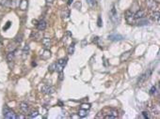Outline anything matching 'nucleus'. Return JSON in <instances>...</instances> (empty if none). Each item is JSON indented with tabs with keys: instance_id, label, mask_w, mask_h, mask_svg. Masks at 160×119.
<instances>
[{
	"instance_id": "nucleus-34",
	"label": "nucleus",
	"mask_w": 160,
	"mask_h": 119,
	"mask_svg": "<svg viewBox=\"0 0 160 119\" xmlns=\"http://www.w3.org/2000/svg\"><path fill=\"white\" fill-rule=\"evenodd\" d=\"M104 118L105 119H114V118H117V117L114 116H111V114H106V116H104Z\"/></svg>"
},
{
	"instance_id": "nucleus-14",
	"label": "nucleus",
	"mask_w": 160,
	"mask_h": 119,
	"mask_svg": "<svg viewBox=\"0 0 160 119\" xmlns=\"http://www.w3.org/2000/svg\"><path fill=\"white\" fill-rule=\"evenodd\" d=\"M131 52H132V51H128V52H123V54L121 56V61H122V62H123V61H126V60L128 59L129 57H130Z\"/></svg>"
},
{
	"instance_id": "nucleus-13",
	"label": "nucleus",
	"mask_w": 160,
	"mask_h": 119,
	"mask_svg": "<svg viewBox=\"0 0 160 119\" xmlns=\"http://www.w3.org/2000/svg\"><path fill=\"white\" fill-rule=\"evenodd\" d=\"M19 7H20V10H26L27 7H28V1L27 0H22L20 4H19Z\"/></svg>"
},
{
	"instance_id": "nucleus-19",
	"label": "nucleus",
	"mask_w": 160,
	"mask_h": 119,
	"mask_svg": "<svg viewBox=\"0 0 160 119\" xmlns=\"http://www.w3.org/2000/svg\"><path fill=\"white\" fill-rule=\"evenodd\" d=\"M11 5V0H1V6L5 8H9Z\"/></svg>"
},
{
	"instance_id": "nucleus-17",
	"label": "nucleus",
	"mask_w": 160,
	"mask_h": 119,
	"mask_svg": "<svg viewBox=\"0 0 160 119\" xmlns=\"http://www.w3.org/2000/svg\"><path fill=\"white\" fill-rule=\"evenodd\" d=\"M41 58H43V59H47V58H49V57L51 56V52H50L49 50L46 49V50L43 51V52L41 54Z\"/></svg>"
},
{
	"instance_id": "nucleus-22",
	"label": "nucleus",
	"mask_w": 160,
	"mask_h": 119,
	"mask_svg": "<svg viewBox=\"0 0 160 119\" xmlns=\"http://www.w3.org/2000/svg\"><path fill=\"white\" fill-rule=\"evenodd\" d=\"M74 52H75V43L70 45V47L68 49V54H73Z\"/></svg>"
},
{
	"instance_id": "nucleus-29",
	"label": "nucleus",
	"mask_w": 160,
	"mask_h": 119,
	"mask_svg": "<svg viewBox=\"0 0 160 119\" xmlns=\"http://www.w3.org/2000/svg\"><path fill=\"white\" fill-rule=\"evenodd\" d=\"M150 95H151V96H153V95H154V94L156 93V86H153V87H152V88H151V89H150Z\"/></svg>"
},
{
	"instance_id": "nucleus-16",
	"label": "nucleus",
	"mask_w": 160,
	"mask_h": 119,
	"mask_svg": "<svg viewBox=\"0 0 160 119\" xmlns=\"http://www.w3.org/2000/svg\"><path fill=\"white\" fill-rule=\"evenodd\" d=\"M29 51H30V48H29V45L26 44L24 49H23V56H24V58H26V56L29 54Z\"/></svg>"
},
{
	"instance_id": "nucleus-15",
	"label": "nucleus",
	"mask_w": 160,
	"mask_h": 119,
	"mask_svg": "<svg viewBox=\"0 0 160 119\" xmlns=\"http://www.w3.org/2000/svg\"><path fill=\"white\" fill-rule=\"evenodd\" d=\"M110 15H111V20L113 22H116V20H117V11L115 10V7L114 6H112V8H111V11H110Z\"/></svg>"
},
{
	"instance_id": "nucleus-23",
	"label": "nucleus",
	"mask_w": 160,
	"mask_h": 119,
	"mask_svg": "<svg viewBox=\"0 0 160 119\" xmlns=\"http://www.w3.org/2000/svg\"><path fill=\"white\" fill-rule=\"evenodd\" d=\"M87 110H83V109H80V111L78 112V116L80 117H85L87 116Z\"/></svg>"
},
{
	"instance_id": "nucleus-27",
	"label": "nucleus",
	"mask_w": 160,
	"mask_h": 119,
	"mask_svg": "<svg viewBox=\"0 0 160 119\" xmlns=\"http://www.w3.org/2000/svg\"><path fill=\"white\" fill-rule=\"evenodd\" d=\"M23 40V35L22 34H20V35H17L16 38H15V41L17 42V43H21Z\"/></svg>"
},
{
	"instance_id": "nucleus-2",
	"label": "nucleus",
	"mask_w": 160,
	"mask_h": 119,
	"mask_svg": "<svg viewBox=\"0 0 160 119\" xmlns=\"http://www.w3.org/2000/svg\"><path fill=\"white\" fill-rule=\"evenodd\" d=\"M4 117L7 119H16L17 116L14 112H12L8 107H5V109H4Z\"/></svg>"
},
{
	"instance_id": "nucleus-18",
	"label": "nucleus",
	"mask_w": 160,
	"mask_h": 119,
	"mask_svg": "<svg viewBox=\"0 0 160 119\" xmlns=\"http://www.w3.org/2000/svg\"><path fill=\"white\" fill-rule=\"evenodd\" d=\"M159 10H157L156 11H154L153 12V20L155 21V22H157V24H159Z\"/></svg>"
},
{
	"instance_id": "nucleus-38",
	"label": "nucleus",
	"mask_w": 160,
	"mask_h": 119,
	"mask_svg": "<svg viewBox=\"0 0 160 119\" xmlns=\"http://www.w3.org/2000/svg\"><path fill=\"white\" fill-rule=\"evenodd\" d=\"M73 3V0H68V5H71Z\"/></svg>"
},
{
	"instance_id": "nucleus-12",
	"label": "nucleus",
	"mask_w": 160,
	"mask_h": 119,
	"mask_svg": "<svg viewBox=\"0 0 160 119\" xmlns=\"http://www.w3.org/2000/svg\"><path fill=\"white\" fill-rule=\"evenodd\" d=\"M138 26H147L148 24H149V21H148V19L146 18V17H143V18H140V19H138Z\"/></svg>"
},
{
	"instance_id": "nucleus-35",
	"label": "nucleus",
	"mask_w": 160,
	"mask_h": 119,
	"mask_svg": "<svg viewBox=\"0 0 160 119\" xmlns=\"http://www.w3.org/2000/svg\"><path fill=\"white\" fill-rule=\"evenodd\" d=\"M33 36H35V38H36V40H39V38H41V35L38 33V32H34Z\"/></svg>"
},
{
	"instance_id": "nucleus-26",
	"label": "nucleus",
	"mask_w": 160,
	"mask_h": 119,
	"mask_svg": "<svg viewBox=\"0 0 160 119\" xmlns=\"http://www.w3.org/2000/svg\"><path fill=\"white\" fill-rule=\"evenodd\" d=\"M80 108L83 109V110H89L90 109V104L89 103H84V104H82L81 106H80Z\"/></svg>"
},
{
	"instance_id": "nucleus-21",
	"label": "nucleus",
	"mask_w": 160,
	"mask_h": 119,
	"mask_svg": "<svg viewBox=\"0 0 160 119\" xmlns=\"http://www.w3.org/2000/svg\"><path fill=\"white\" fill-rule=\"evenodd\" d=\"M13 58H14V52L13 51H11V52H10L9 54H7V59L8 61H12L13 60Z\"/></svg>"
},
{
	"instance_id": "nucleus-5",
	"label": "nucleus",
	"mask_w": 160,
	"mask_h": 119,
	"mask_svg": "<svg viewBox=\"0 0 160 119\" xmlns=\"http://www.w3.org/2000/svg\"><path fill=\"white\" fill-rule=\"evenodd\" d=\"M124 38L122 36V35H119V34H112V35H109L108 36V40L113 41H119V40H123Z\"/></svg>"
},
{
	"instance_id": "nucleus-37",
	"label": "nucleus",
	"mask_w": 160,
	"mask_h": 119,
	"mask_svg": "<svg viewBox=\"0 0 160 119\" xmlns=\"http://www.w3.org/2000/svg\"><path fill=\"white\" fill-rule=\"evenodd\" d=\"M32 24H35V26H37V24H38V21H36V20H33V21H32Z\"/></svg>"
},
{
	"instance_id": "nucleus-31",
	"label": "nucleus",
	"mask_w": 160,
	"mask_h": 119,
	"mask_svg": "<svg viewBox=\"0 0 160 119\" xmlns=\"http://www.w3.org/2000/svg\"><path fill=\"white\" fill-rule=\"evenodd\" d=\"M54 70H56V63H53L50 67H49V71L53 72Z\"/></svg>"
},
{
	"instance_id": "nucleus-24",
	"label": "nucleus",
	"mask_w": 160,
	"mask_h": 119,
	"mask_svg": "<svg viewBox=\"0 0 160 119\" xmlns=\"http://www.w3.org/2000/svg\"><path fill=\"white\" fill-rule=\"evenodd\" d=\"M87 2H88L90 8L96 7V0H87Z\"/></svg>"
},
{
	"instance_id": "nucleus-8",
	"label": "nucleus",
	"mask_w": 160,
	"mask_h": 119,
	"mask_svg": "<svg viewBox=\"0 0 160 119\" xmlns=\"http://www.w3.org/2000/svg\"><path fill=\"white\" fill-rule=\"evenodd\" d=\"M143 17H145V11L142 10H138L137 12H135V13H134L135 20H138V19L143 18Z\"/></svg>"
},
{
	"instance_id": "nucleus-36",
	"label": "nucleus",
	"mask_w": 160,
	"mask_h": 119,
	"mask_svg": "<svg viewBox=\"0 0 160 119\" xmlns=\"http://www.w3.org/2000/svg\"><path fill=\"white\" fill-rule=\"evenodd\" d=\"M11 26V22H7V24H6V26H5L3 27V29H4V30L9 29V27H10Z\"/></svg>"
},
{
	"instance_id": "nucleus-33",
	"label": "nucleus",
	"mask_w": 160,
	"mask_h": 119,
	"mask_svg": "<svg viewBox=\"0 0 160 119\" xmlns=\"http://www.w3.org/2000/svg\"><path fill=\"white\" fill-rule=\"evenodd\" d=\"M80 8H81V2H76V3L75 4V8H76V10H80Z\"/></svg>"
},
{
	"instance_id": "nucleus-6",
	"label": "nucleus",
	"mask_w": 160,
	"mask_h": 119,
	"mask_svg": "<svg viewBox=\"0 0 160 119\" xmlns=\"http://www.w3.org/2000/svg\"><path fill=\"white\" fill-rule=\"evenodd\" d=\"M20 110L22 111L24 114H29L30 110H29V106H28V104L27 103H26V102H21L20 103Z\"/></svg>"
},
{
	"instance_id": "nucleus-11",
	"label": "nucleus",
	"mask_w": 160,
	"mask_h": 119,
	"mask_svg": "<svg viewBox=\"0 0 160 119\" xmlns=\"http://www.w3.org/2000/svg\"><path fill=\"white\" fill-rule=\"evenodd\" d=\"M41 42H42L43 46L45 47V49H49L51 47V40L49 38H43Z\"/></svg>"
},
{
	"instance_id": "nucleus-30",
	"label": "nucleus",
	"mask_w": 160,
	"mask_h": 119,
	"mask_svg": "<svg viewBox=\"0 0 160 119\" xmlns=\"http://www.w3.org/2000/svg\"><path fill=\"white\" fill-rule=\"evenodd\" d=\"M142 116H143V117H144V118H150V114H149V112H147V111H143V112H142Z\"/></svg>"
},
{
	"instance_id": "nucleus-28",
	"label": "nucleus",
	"mask_w": 160,
	"mask_h": 119,
	"mask_svg": "<svg viewBox=\"0 0 160 119\" xmlns=\"http://www.w3.org/2000/svg\"><path fill=\"white\" fill-rule=\"evenodd\" d=\"M38 114H39V112L37 110H35L33 112H31V114H29V117L30 118H34V117H37Z\"/></svg>"
},
{
	"instance_id": "nucleus-20",
	"label": "nucleus",
	"mask_w": 160,
	"mask_h": 119,
	"mask_svg": "<svg viewBox=\"0 0 160 119\" xmlns=\"http://www.w3.org/2000/svg\"><path fill=\"white\" fill-rule=\"evenodd\" d=\"M69 16H70V10H68L67 8H65L63 10H62V17L66 19V18H68Z\"/></svg>"
},
{
	"instance_id": "nucleus-9",
	"label": "nucleus",
	"mask_w": 160,
	"mask_h": 119,
	"mask_svg": "<svg viewBox=\"0 0 160 119\" xmlns=\"http://www.w3.org/2000/svg\"><path fill=\"white\" fill-rule=\"evenodd\" d=\"M46 26H47V24H46V22L43 21V20H41V21H39V22H38V24H37L38 30L42 31V30H44L45 28H46Z\"/></svg>"
},
{
	"instance_id": "nucleus-7",
	"label": "nucleus",
	"mask_w": 160,
	"mask_h": 119,
	"mask_svg": "<svg viewBox=\"0 0 160 119\" xmlns=\"http://www.w3.org/2000/svg\"><path fill=\"white\" fill-rule=\"evenodd\" d=\"M126 21L130 24H132L133 22H134V20H135V18H134V12H132V10H128V11H126Z\"/></svg>"
},
{
	"instance_id": "nucleus-1",
	"label": "nucleus",
	"mask_w": 160,
	"mask_h": 119,
	"mask_svg": "<svg viewBox=\"0 0 160 119\" xmlns=\"http://www.w3.org/2000/svg\"><path fill=\"white\" fill-rule=\"evenodd\" d=\"M67 58H61V59L58 61V63H56V70L58 72H60V71L63 70L64 67L67 64Z\"/></svg>"
},
{
	"instance_id": "nucleus-32",
	"label": "nucleus",
	"mask_w": 160,
	"mask_h": 119,
	"mask_svg": "<svg viewBox=\"0 0 160 119\" xmlns=\"http://www.w3.org/2000/svg\"><path fill=\"white\" fill-rule=\"evenodd\" d=\"M97 26H99V27H101V26H103V21H102V18H101L100 16L98 17V21H97Z\"/></svg>"
},
{
	"instance_id": "nucleus-4",
	"label": "nucleus",
	"mask_w": 160,
	"mask_h": 119,
	"mask_svg": "<svg viewBox=\"0 0 160 119\" xmlns=\"http://www.w3.org/2000/svg\"><path fill=\"white\" fill-rule=\"evenodd\" d=\"M41 92L44 94H47V95H49V94H53L55 92V88L52 87V86H44L41 87Z\"/></svg>"
},
{
	"instance_id": "nucleus-3",
	"label": "nucleus",
	"mask_w": 160,
	"mask_h": 119,
	"mask_svg": "<svg viewBox=\"0 0 160 119\" xmlns=\"http://www.w3.org/2000/svg\"><path fill=\"white\" fill-rule=\"evenodd\" d=\"M151 74H152V70H149L148 71H146L144 74H142L141 76H140V78L138 79V86H141L143 82H146V81L150 78Z\"/></svg>"
},
{
	"instance_id": "nucleus-25",
	"label": "nucleus",
	"mask_w": 160,
	"mask_h": 119,
	"mask_svg": "<svg viewBox=\"0 0 160 119\" xmlns=\"http://www.w3.org/2000/svg\"><path fill=\"white\" fill-rule=\"evenodd\" d=\"M100 41H101V38L99 37H94V38H93V43L97 44L98 46H99V47H101Z\"/></svg>"
},
{
	"instance_id": "nucleus-10",
	"label": "nucleus",
	"mask_w": 160,
	"mask_h": 119,
	"mask_svg": "<svg viewBox=\"0 0 160 119\" xmlns=\"http://www.w3.org/2000/svg\"><path fill=\"white\" fill-rule=\"evenodd\" d=\"M147 6H148V8H149L150 10H154V8L156 7H158V4L156 3L155 0H149L147 2Z\"/></svg>"
}]
</instances>
